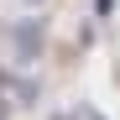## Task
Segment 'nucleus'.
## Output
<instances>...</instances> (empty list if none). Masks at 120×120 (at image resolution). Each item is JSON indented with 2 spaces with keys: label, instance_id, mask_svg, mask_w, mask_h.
Masks as SVG:
<instances>
[{
  "label": "nucleus",
  "instance_id": "f03ea898",
  "mask_svg": "<svg viewBox=\"0 0 120 120\" xmlns=\"http://www.w3.org/2000/svg\"><path fill=\"white\" fill-rule=\"evenodd\" d=\"M73 120H99V115H73Z\"/></svg>",
  "mask_w": 120,
  "mask_h": 120
},
{
  "label": "nucleus",
  "instance_id": "f257e3e1",
  "mask_svg": "<svg viewBox=\"0 0 120 120\" xmlns=\"http://www.w3.org/2000/svg\"><path fill=\"white\" fill-rule=\"evenodd\" d=\"M16 37H21V52L31 57V52H37V26H16Z\"/></svg>",
  "mask_w": 120,
  "mask_h": 120
}]
</instances>
